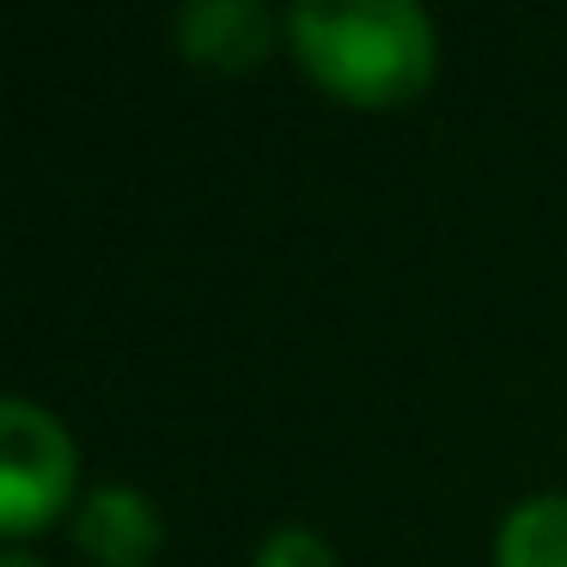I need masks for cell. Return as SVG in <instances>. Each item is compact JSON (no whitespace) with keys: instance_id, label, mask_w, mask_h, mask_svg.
<instances>
[{"instance_id":"obj_1","label":"cell","mask_w":567,"mask_h":567,"mask_svg":"<svg viewBox=\"0 0 567 567\" xmlns=\"http://www.w3.org/2000/svg\"><path fill=\"white\" fill-rule=\"evenodd\" d=\"M287 38L306 74L360 111L421 99L440 68V38L415 0H306L287 13Z\"/></svg>"},{"instance_id":"obj_2","label":"cell","mask_w":567,"mask_h":567,"mask_svg":"<svg viewBox=\"0 0 567 567\" xmlns=\"http://www.w3.org/2000/svg\"><path fill=\"white\" fill-rule=\"evenodd\" d=\"M74 440L50 409L7 396L0 403V530L7 537H31L50 525L74 494Z\"/></svg>"},{"instance_id":"obj_3","label":"cell","mask_w":567,"mask_h":567,"mask_svg":"<svg viewBox=\"0 0 567 567\" xmlns=\"http://www.w3.org/2000/svg\"><path fill=\"white\" fill-rule=\"evenodd\" d=\"M74 543L80 555H92L99 567H147L165 543V525L153 513V501L128 482H104L86 494L74 518Z\"/></svg>"},{"instance_id":"obj_4","label":"cell","mask_w":567,"mask_h":567,"mask_svg":"<svg viewBox=\"0 0 567 567\" xmlns=\"http://www.w3.org/2000/svg\"><path fill=\"white\" fill-rule=\"evenodd\" d=\"M177 50L202 68H257L275 50V13L257 0H196L177 13Z\"/></svg>"},{"instance_id":"obj_5","label":"cell","mask_w":567,"mask_h":567,"mask_svg":"<svg viewBox=\"0 0 567 567\" xmlns=\"http://www.w3.org/2000/svg\"><path fill=\"white\" fill-rule=\"evenodd\" d=\"M494 567H567V494L513 506L494 537Z\"/></svg>"},{"instance_id":"obj_6","label":"cell","mask_w":567,"mask_h":567,"mask_svg":"<svg viewBox=\"0 0 567 567\" xmlns=\"http://www.w3.org/2000/svg\"><path fill=\"white\" fill-rule=\"evenodd\" d=\"M250 567H336V549L306 525H281V530L262 537V549H257Z\"/></svg>"},{"instance_id":"obj_7","label":"cell","mask_w":567,"mask_h":567,"mask_svg":"<svg viewBox=\"0 0 567 567\" xmlns=\"http://www.w3.org/2000/svg\"><path fill=\"white\" fill-rule=\"evenodd\" d=\"M0 567H43V561H38V555H25V549H7V555H0Z\"/></svg>"}]
</instances>
